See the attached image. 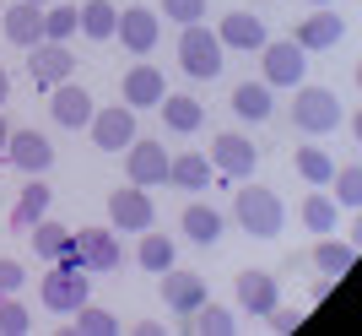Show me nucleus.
Masks as SVG:
<instances>
[{
    "label": "nucleus",
    "mask_w": 362,
    "mask_h": 336,
    "mask_svg": "<svg viewBox=\"0 0 362 336\" xmlns=\"http://www.w3.org/2000/svg\"><path fill=\"white\" fill-rule=\"evenodd\" d=\"M163 92H168V77L157 71V65H146V60L124 77V103H130V108H157V103H163Z\"/></svg>",
    "instance_id": "obj_20"
},
{
    "label": "nucleus",
    "mask_w": 362,
    "mask_h": 336,
    "mask_svg": "<svg viewBox=\"0 0 362 336\" xmlns=\"http://www.w3.org/2000/svg\"><path fill=\"white\" fill-rule=\"evenodd\" d=\"M22 282H28V271H22L16 260H6V255H0V293H16Z\"/></svg>",
    "instance_id": "obj_39"
},
{
    "label": "nucleus",
    "mask_w": 362,
    "mask_h": 336,
    "mask_svg": "<svg viewBox=\"0 0 362 336\" xmlns=\"http://www.w3.org/2000/svg\"><path fill=\"white\" fill-rule=\"evenodd\" d=\"M308 6H335V0H308Z\"/></svg>",
    "instance_id": "obj_43"
},
{
    "label": "nucleus",
    "mask_w": 362,
    "mask_h": 336,
    "mask_svg": "<svg viewBox=\"0 0 362 336\" xmlns=\"http://www.w3.org/2000/svg\"><path fill=\"white\" fill-rule=\"evenodd\" d=\"M108 217H114V228L124 233H141L157 223V212H151V196L141 190V184H119L114 196H108Z\"/></svg>",
    "instance_id": "obj_9"
},
{
    "label": "nucleus",
    "mask_w": 362,
    "mask_h": 336,
    "mask_svg": "<svg viewBox=\"0 0 362 336\" xmlns=\"http://www.w3.org/2000/svg\"><path fill=\"white\" fill-rule=\"evenodd\" d=\"M28 6H54V0H28Z\"/></svg>",
    "instance_id": "obj_42"
},
{
    "label": "nucleus",
    "mask_w": 362,
    "mask_h": 336,
    "mask_svg": "<svg viewBox=\"0 0 362 336\" xmlns=\"http://www.w3.org/2000/svg\"><path fill=\"white\" fill-rule=\"evenodd\" d=\"M0 28H6V38H11L16 49H33L38 38H44V6L16 0V6H6V11H0Z\"/></svg>",
    "instance_id": "obj_18"
},
{
    "label": "nucleus",
    "mask_w": 362,
    "mask_h": 336,
    "mask_svg": "<svg viewBox=\"0 0 362 336\" xmlns=\"http://www.w3.org/2000/svg\"><path fill=\"white\" fill-rule=\"evenodd\" d=\"M114 38H119L130 55H146V49H157V38H163V16L146 11V6H130V11H119V22H114Z\"/></svg>",
    "instance_id": "obj_10"
},
{
    "label": "nucleus",
    "mask_w": 362,
    "mask_h": 336,
    "mask_svg": "<svg viewBox=\"0 0 362 336\" xmlns=\"http://www.w3.org/2000/svg\"><path fill=\"white\" fill-rule=\"evenodd\" d=\"M76 28H81V11H76V6H54V11H44V38H54V44H71Z\"/></svg>",
    "instance_id": "obj_33"
},
{
    "label": "nucleus",
    "mask_w": 362,
    "mask_h": 336,
    "mask_svg": "<svg viewBox=\"0 0 362 336\" xmlns=\"http://www.w3.org/2000/svg\"><path fill=\"white\" fill-rule=\"evenodd\" d=\"M114 22H119V6H114V0H87V6H81V33L98 38V44L114 38Z\"/></svg>",
    "instance_id": "obj_28"
},
{
    "label": "nucleus",
    "mask_w": 362,
    "mask_h": 336,
    "mask_svg": "<svg viewBox=\"0 0 362 336\" xmlns=\"http://www.w3.org/2000/svg\"><path fill=\"white\" fill-rule=\"evenodd\" d=\"M71 331H76V336H119V320H114V315H103V309H92V298H87V304L71 315Z\"/></svg>",
    "instance_id": "obj_32"
},
{
    "label": "nucleus",
    "mask_w": 362,
    "mask_h": 336,
    "mask_svg": "<svg viewBox=\"0 0 362 336\" xmlns=\"http://www.w3.org/2000/svg\"><path fill=\"white\" fill-rule=\"evenodd\" d=\"M179 65H184V77H195V82H216L222 77V38L206 22H189L179 33Z\"/></svg>",
    "instance_id": "obj_3"
},
{
    "label": "nucleus",
    "mask_w": 362,
    "mask_h": 336,
    "mask_svg": "<svg viewBox=\"0 0 362 336\" xmlns=\"http://www.w3.org/2000/svg\"><path fill=\"white\" fill-rule=\"evenodd\" d=\"M303 228H314V233H330L335 228V223H341V206H335V201L330 196H319V190H314V196H303Z\"/></svg>",
    "instance_id": "obj_31"
},
{
    "label": "nucleus",
    "mask_w": 362,
    "mask_h": 336,
    "mask_svg": "<svg viewBox=\"0 0 362 336\" xmlns=\"http://www.w3.org/2000/svg\"><path fill=\"white\" fill-rule=\"evenodd\" d=\"M6 98H11V77H6V71H0V103H6Z\"/></svg>",
    "instance_id": "obj_41"
},
{
    "label": "nucleus",
    "mask_w": 362,
    "mask_h": 336,
    "mask_svg": "<svg viewBox=\"0 0 362 336\" xmlns=\"http://www.w3.org/2000/svg\"><path fill=\"white\" fill-rule=\"evenodd\" d=\"M206 298H211V293H206V282H200L195 271H179V266L163 271V309L168 315H189V309H200Z\"/></svg>",
    "instance_id": "obj_14"
},
{
    "label": "nucleus",
    "mask_w": 362,
    "mask_h": 336,
    "mask_svg": "<svg viewBox=\"0 0 362 336\" xmlns=\"http://www.w3.org/2000/svg\"><path fill=\"white\" fill-rule=\"evenodd\" d=\"M136 266H146V271H157V276H163L168 266H173V239H168V233H151V228H141Z\"/></svg>",
    "instance_id": "obj_26"
},
{
    "label": "nucleus",
    "mask_w": 362,
    "mask_h": 336,
    "mask_svg": "<svg viewBox=\"0 0 362 336\" xmlns=\"http://www.w3.org/2000/svg\"><path fill=\"white\" fill-rule=\"evenodd\" d=\"M189 331H195V336H233V331H238V320L206 298L200 309H189Z\"/></svg>",
    "instance_id": "obj_30"
},
{
    "label": "nucleus",
    "mask_w": 362,
    "mask_h": 336,
    "mask_svg": "<svg viewBox=\"0 0 362 336\" xmlns=\"http://www.w3.org/2000/svg\"><path fill=\"white\" fill-rule=\"evenodd\" d=\"M28 77L38 87H60V82L76 77V49L71 44H54V38H38L28 49Z\"/></svg>",
    "instance_id": "obj_7"
},
{
    "label": "nucleus",
    "mask_w": 362,
    "mask_h": 336,
    "mask_svg": "<svg viewBox=\"0 0 362 336\" xmlns=\"http://www.w3.org/2000/svg\"><path fill=\"white\" fill-rule=\"evenodd\" d=\"M206 6H211V0H163L168 22H179V28H189V22H206Z\"/></svg>",
    "instance_id": "obj_37"
},
{
    "label": "nucleus",
    "mask_w": 362,
    "mask_h": 336,
    "mask_svg": "<svg viewBox=\"0 0 362 336\" xmlns=\"http://www.w3.org/2000/svg\"><path fill=\"white\" fill-rule=\"evenodd\" d=\"M71 239H76V255H81L87 271H114V266L124 260L114 228H81V233H71Z\"/></svg>",
    "instance_id": "obj_13"
},
{
    "label": "nucleus",
    "mask_w": 362,
    "mask_h": 336,
    "mask_svg": "<svg viewBox=\"0 0 362 336\" xmlns=\"http://www.w3.org/2000/svg\"><path fill=\"white\" fill-rule=\"evenodd\" d=\"M216 38H222V49H249V55H255L271 33H265V22H259L255 11H227L222 22H216Z\"/></svg>",
    "instance_id": "obj_17"
},
{
    "label": "nucleus",
    "mask_w": 362,
    "mask_h": 336,
    "mask_svg": "<svg viewBox=\"0 0 362 336\" xmlns=\"http://www.w3.org/2000/svg\"><path fill=\"white\" fill-rule=\"evenodd\" d=\"M49 201H54V190L44 184V174H33V179L22 184L16 206H11V228H33L38 217H49Z\"/></svg>",
    "instance_id": "obj_22"
},
{
    "label": "nucleus",
    "mask_w": 362,
    "mask_h": 336,
    "mask_svg": "<svg viewBox=\"0 0 362 336\" xmlns=\"http://www.w3.org/2000/svg\"><path fill=\"white\" fill-rule=\"evenodd\" d=\"M233 108H238V120H271V87L265 82H243L233 87Z\"/></svg>",
    "instance_id": "obj_27"
},
{
    "label": "nucleus",
    "mask_w": 362,
    "mask_h": 336,
    "mask_svg": "<svg viewBox=\"0 0 362 336\" xmlns=\"http://www.w3.org/2000/svg\"><path fill=\"white\" fill-rule=\"evenodd\" d=\"M6 141H11V125H6V114H0V163H6Z\"/></svg>",
    "instance_id": "obj_40"
},
{
    "label": "nucleus",
    "mask_w": 362,
    "mask_h": 336,
    "mask_svg": "<svg viewBox=\"0 0 362 336\" xmlns=\"http://www.w3.org/2000/svg\"><path fill=\"white\" fill-rule=\"evenodd\" d=\"M33 331V315L16 304V293H0V336H28Z\"/></svg>",
    "instance_id": "obj_36"
},
{
    "label": "nucleus",
    "mask_w": 362,
    "mask_h": 336,
    "mask_svg": "<svg viewBox=\"0 0 362 336\" xmlns=\"http://www.w3.org/2000/svg\"><path fill=\"white\" fill-rule=\"evenodd\" d=\"M92 108H98V103H92V92L81 87L76 77L49 92V114H54V125H65V130H81V125L92 120Z\"/></svg>",
    "instance_id": "obj_12"
},
{
    "label": "nucleus",
    "mask_w": 362,
    "mask_h": 336,
    "mask_svg": "<svg viewBox=\"0 0 362 336\" xmlns=\"http://www.w3.org/2000/svg\"><path fill=\"white\" fill-rule=\"evenodd\" d=\"M330 179H335V206L357 212V206H362V168H357V163H346L341 174H330Z\"/></svg>",
    "instance_id": "obj_34"
},
{
    "label": "nucleus",
    "mask_w": 362,
    "mask_h": 336,
    "mask_svg": "<svg viewBox=\"0 0 362 336\" xmlns=\"http://www.w3.org/2000/svg\"><path fill=\"white\" fill-rule=\"evenodd\" d=\"M298 174L308 184H330L335 163H330V152H319V147H298Z\"/></svg>",
    "instance_id": "obj_35"
},
{
    "label": "nucleus",
    "mask_w": 362,
    "mask_h": 336,
    "mask_svg": "<svg viewBox=\"0 0 362 336\" xmlns=\"http://www.w3.org/2000/svg\"><path fill=\"white\" fill-rule=\"evenodd\" d=\"M292 125H298L303 136H330L341 130V98L330 87H298L292 98Z\"/></svg>",
    "instance_id": "obj_4"
},
{
    "label": "nucleus",
    "mask_w": 362,
    "mask_h": 336,
    "mask_svg": "<svg viewBox=\"0 0 362 336\" xmlns=\"http://www.w3.org/2000/svg\"><path fill=\"white\" fill-rule=\"evenodd\" d=\"M6 163L22 168V174H49V163H54V141L38 136V130H11V141H6Z\"/></svg>",
    "instance_id": "obj_11"
},
{
    "label": "nucleus",
    "mask_w": 362,
    "mask_h": 336,
    "mask_svg": "<svg viewBox=\"0 0 362 336\" xmlns=\"http://www.w3.org/2000/svg\"><path fill=\"white\" fill-rule=\"evenodd\" d=\"M184 233H189L195 245H216V239H222V212H216V206H206V201L184 206Z\"/></svg>",
    "instance_id": "obj_25"
},
{
    "label": "nucleus",
    "mask_w": 362,
    "mask_h": 336,
    "mask_svg": "<svg viewBox=\"0 0 362 336\" xmlns=\"http://www.w3.org/2000/svg\"><path fill=\"white\" fill-rule=\"evenodd\" d=\"M281 304V293H276V276L271 271H238V309H249V315H271V309Z\"/></svg>",
    "instance_id": "obj_19"
},
{
    "label": "nucleus",
    "mask_w": 362,
    "mask_h": 336,
    "mask_svg": "<svg viewBox=\"0 0 362 336\" xmlns=\"http://www.w3.org/2000/svg\"><path fill=\"white\" fill-rule=\"evenodd\" d=\"M259 82L265 87H303L308 82V55H303L292 38H281V44H259Z\"/></svg>",
    "instance_id": "obj_5"
},
{
    "label": "nucleus",
    "mask_w": 362,
    "mask_h": 336,
    "mask_svg": "<svg viewBox=\"0 0 362 336\" xmlns=\"http://www.w3.org/2000/svg\"><path fill=\"white\" fill-rule=\"evenodd\" d=\"M168 184H179V190H206V184H211V157L206 152L168 157Z\"/></svg>",
    "instance_id": "obj_23"
},
{
    "label": "nucleus",
    "mask_w": 362,
    "mask_h": 336,
    "mask_svg": "<svg viewBox=\"0 0 362 336\" xmlns=\"http://www.w3.org/2000/svg\"><path fill=\"white\" fill-rule=\"evenodd\" d=\"M28 233H33V250H38L44 260H60L65 250L76 245V239H71V228H60V223H44V217H38V223H33Z\"/></svg>",
    "instance_id": "obj_29"
},
{
    "label": "nucleus",
    "mask_w": 362,
    "mask_h": 336,
    "mask_svg": "<svg viewBox=\"0 0 362 336\" xmlns=\"http://www.w3.org/2000/svg\"><path fill=\"white\" fill-rule=\"evenodd\" d=\"M124 174H130V184H141V190L168 184V147L151 141V136H136L124 147Z\"/></svg>",
    "instance_id": "obj_8"
},
{
    "label": "nucleus",
    "mask_w": 362,
    "mask_h": 336,
    "mask_svg": "<svg viewBox=\"0 0 362 336\" xmlns=\"http://www.w3.org/2000/svg\"><path fill=\"white\" fill-rule=\"evenodd\" d=\"M163 125L168 130H179V136H195L200 125H206V108L195 103V98H189V92H163Z\"/></svg>",
    "instance_id": "obj_21"
},
{
    "label": "nucleus",
    "mask_w": 362,
    "mask_h": 336,
    "mask_svg": "<svg viewBox=\"0 0 362 336\" xmlns=\"http://www.w3.org/2000/svg\"><path fill=\"white\" fill-rule=\"evenodd\" d=\"M87 130H92V147H103V152H124V147L141 136V130H136V108H130V103L92 108Z\"/></svg>",
    "instance_id": "obj_6"
},
{
    "label": "nucleus",
    "mask_w": 362,
    "mask_h": 336,
    "mask_svg": "<svg viewBox=\"0 0 362 336\" xmlns=\"http://www.w3.org/2000/svg\"><path fill=\"white\" fill-rule=\"evenodd\" d=\"M265 320H271V331H281V336H287V331H298V325H303V309H281V304H276L271 315H265Z\"/></svg>",
    "instance_id": "obj_38"
},
{
    "label": "nucleus",
    "mask_w": 362,
    "mask_h": 336,
    "mask_svg": "<svg viewBox=\"0 0 362 336\" xmlns=\"http://www.w3.org/2000/svg\"><path fill=\"white\" fill-rule=\"evenodd\" d=\"M211 168H222V174H233V179H249L259 168V152L249 136H216L211 141Z\"/></svg>",
    "instance_id": "obj_16"
},
{
    "label": "nucleus",
    "mask_w": 362,
    "mask_h": 336,
    "mask_svg": "<svg viewBox=\"0 0 362 336\" xmlns=\"http://www.w3.org/2000/svg\"><path fill=\"white\" fill-rule=\"evenodd\" d=\"M233 217H238L243 233H255V239H276V233L287 228V206L276 190L265 184H243L238 196H233Z\"/></svg>",
    "instance_id": "obj_1"
},
{
    "label": "nucleus",
    "mask_w": 362,
    "mask_h": 336,
    "mask_svg": "<svg viewBox=\"0 0 362 336\" xmlns=\"http://www.w3.org/2000/svg\"><path fill=\"white\" fill-rule=\"evenodd\" d=\"M314 266L325 276H346L351 266H357V245H341V239H325L319 233V245H314Z\"/></svg>",
    "instance_id": "obj_24"
},
{
    "label": "nucleus",
    "mask_w": 362,
    "mask_h": 336,
    "mask_svg": "<svg viewBox=\"0 0 362 336\" xmlns=\"http://www.w3.org/2000/svg\"><path fill=\"white\" fill-rule=\"evenodd\" d=\"M341 38H346V22H341L330 6H319L314 16H303L298 33H292L298 49H341Z\"/></svg>",
    "instance_id": "obj_15"
},
{
    "label": "nucleus",
    "mask_w": 362,
    "mask_h": 336,
    "mask_svg": "<svg viewBox=\"0 0 362 336\" xmlns=\"http://www.w3.org/2000/svg\"><path fill=\"white\" fill-rule=\"evenodd\" d=\"M38 298H44V309H54V315H76V309L92 298L87 266L54 260V271H44V282H38Z\"/></svg>",
    "instance_id": "obj_2"
}]
</instances>
